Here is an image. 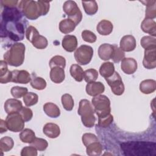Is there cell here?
Here are the masks:
<instances>
[{
  "label": "cell",
  "instance_id": "obj_1",
  "mask_svg": "<svg viewBox=\"0 0 156 156\" xmlns=\"http://www.w3.org/2000/svg\"><path fill=\"white\" fill-rule=\"evenodd\" d=\"M23 13L16 7H4L1 12V37H7L14 41L24 37L25 23L21 21Z\"/></svg>",
  "mask_w": 156,
  "mask_h": 156
},
{
  "label": "cell",
  "instance_id": "obj_2",
  "mask_svg": "<svg viewBox=\"0 0 156 156\" xmlns=\"http://www.w3.org/2000/svg\"><path fill=\"white\" fill-rule=\"evenodd\" d=\"M121 148L127 156H156V143L144 141H130L122 143Z\"/></svg>",
  "mask_w": 156,
  "mask_h": 156
},
{
  "label": "cell",
  "instance_id": "obj_3",
  "mask_svg": "<svg viewBox=\"0 0 156 156\" xmlns=\"http://www.w3.org/2000/svg\"><path fill=\"white\" fill-rule=\"evenodd\" d=\"M25 50V45L23 43H13L4 53V59L9 65L16 67L20 66L24 62Z\"/></svg>",
  "mask_w": 156,
  "mask_h": 156
},
{
  "label": "cell",
  "instance_id": "obj_4",
  "mask_svg": "<svg viewBox=\"0 0 156 156\" xmlns=\"http://www.w3.org/2000/svg\"><path fill=\"white\" fill-rule=\"evenodd\" d=\"M77 113L81 116L82 122L85 127L91 128L94 126L96 121L94 110L88 100L84 99L80 101Z\"/></svg>",
  "mask_w": 156,
  "mask_h": 156
},
{
  "label": "cell",
  "instance_id": "obj_5",
  "mask_svg": "<svg viewBox=\"0 0 156 156\" xmlns=\"http://www.w3.org/2000/svg\"><path fill=\"white\" fill-rule=\"evenodd\" d=\"M18 8L24 16L30 20H35L42 16L40 6L37 1L33 0L20 1Z\"/></svg>",
  "mask_w": 156,
  "mask_h": 156
},
{
  "label": "cell",
  "instance_id": "obj_6",
  "mask_svg": "<svg viewBox=\"0 0 156 156\" xmlns=\"http://www.w3.org/2000/svg\"><path fill=\"white\" fill-rule=\"evenodd\" d=\"M91 104L98 118L105 117L110 114V101L107 96L102 94L94 96L91 100Z\"/></svg>",
  "mask_w": 156,
  "mask_h": 156
},
{
  "label": "cell",
  "instance_id": "obj_7",
  "mask_svg": "<svg viewBox=\"0 0 156 156\" xmlns=\"http://www.w3.org/2000/svg\"><path fill=\"white\" fill-rule=\"evenodd\" d=\"M26 37L32 45L38 49H45L48 46V40L46 37L40 35L37 29L32 26H29L26 30Z\"/></svg>",
  "mask_w": 156,
  "mask_h": 156
},
{
  "label": "cell",
  "instance_id": "obj_8",
  "mask_svg": "<svg viewBox=\"0 0 156 156\" xmlns=\"http://www.w3.org/2000/svg\"><path fill=\"white\" fill-rule=\"evenodd\" d=\"M63 10L68 16V18L73 20L76 25H78L82 20V14L77 3L74 1H66L63 5Z\"/></svg>",
  "mask_w": 156,
  "mask_h": 156
},
{
  "label": "cell",
  "instance_id": "obj_9",
  "mask_svg": "<svg viewBox=\"0 0 156 156\" xmlns=\"http://www.w3.org/2000/svg\"><path fill=\"white\" fill-rule=\"evenodd\" d=\"M74 55L79 65H85L91 62L93 55V49L90 46L83 44L76 49Z\"/></svg>",
  "mask_w": 156,
  "mask_h": 156
},
{
  "label": "cell",
  "instance_id": "obj_10",
  "mask_svg": "<svg viewBox=\"0 0 156 156\" xmlns=\"http://www.w3.org/2000/svg\"><path fill=\"white\" fill-rule=\"evenodd\" d=\"M24 121L19 112L8 114L5 123L8 129L13 132H21L24 127Z\"/></svg>",
  "mask_w": 156,
  "mask_h": 156
},
{
  "label": "cell",
  "instance_id": "obj_11",
  "mask_svg": "<svg viewBox=\"0 0 156 156\" xmlns=\"http://www.w3.org/2000/svg\"><path fill=\"white\" fill-rule=\"evenodd\" d=\"M105 79L108 85L110 87L111 90L114 94L120 96L123 94L124 91V85L118 73L115 71L112 76L105 78Z\"/></svg>",
  "mask_w": 156,
  "mask_h": 156
},
{
  "label": "cell",
  "instance_id": "obj_12",
  "mask_svg": "<svg viewBox=\"0 0 156 156\" xmlns=\"http://www.w3.org/2000/svg\"><path fill=\"white\" fill-rule=\"evenodd\" d=\"M143 66L149 69H154L156 66V47L144 49L143 60Z\"/></svg>",
  "mask_w": 156,
  "mask_h": 156
},
{
  "label": "cell",
  "instance_id": "obj_13",
  "mask_svg": "<svg viewBox=\"0 0 156 156\" xmlns=\"http://www.w3.org/2000/svg\"><path fill=\"white\" fill-rule=\"evenodd\" d=\"M12 77L11 82L17 83L27 84L31 80V77L29 72L26 70H13L12 71Z\"/></svg>",
  "mask_w": 156,
  "mask_h": 156
},
{
  "label": "cell",
  "instance_id": "obj_14",
  "mask_svg": "<svg viewBox=\"0 0 156 156\" xmlns=\"http://www.w3.org/2000/svg\"><path fill=\"white\" fill-rule=\"evenodd\" d=\"M137 67V62L133 58H124L121 60V68L126 74H133L136 71Z\"/></svg>",
  "mask_w": 156,
  "mask_h": 156
},
{
  "label": "cell",
  "instance_id": "obj_15",
  "mask_svg": "<svg viewBox=\"0 0 156 156\" xmlns=\"http://www.w3.org/2000/svg\"><path fill=\"white\" fill-rule=\"evenodd\" d=\"M119 46L121 49L123 51H132L136 48V40L132 35H124L120 40Z\"/></svg>",
  "mask_w": 156,
  "mask_h": 156
},
{
  "label": "cell",
  "instance_id": "obj_16",
  "mask_svg": "<svg viewBox=\"0 0 156 156\" xmlns=\"http://www.w3.org/2000/svg\"><path fill=\"white\" fill-rule=\"evenodd\" d=\"M86 92L91 96H96L102 93L105 90L104 85L101 82H89L86 85Z\"/></svg>",
  "mask_w": 156,
  "mask_h": 156
},
{
  "label": "cell",
  "instance_id": "obj_17",
  "mask_svg": "<svg viewBox=\"0 0 156 156\" xmlns=\"http://www.w3.org/2000/svg\"><path fill=\"white\" fill-rule=\"evenodd\" d=\"M22 107L21 101L15 98L9 99L4 103V110L7 114L19 112Z\"/></svg>",
  "mask_w": 156,
  "mask_h": 156
},
{
  "label": "cell",
  "instance_id": "obj_18",
  "mask_svg": "<svg viewBox=\"0 0 156 156\" xmlns=\"http://www.w3.org/2000/svg\"><path fill=\"white\" fill-rule=\"evenodd\" d=\"M62 45L65 51L69 52H73L77 49V39L74 35H66L62 39Z\"/></svg>",
  "mask_w": 156,
  "mask_h": 156
},
{
  "label": "cell",
  "instance_id": "obj_19",
  "mask_svg": "<svg viewBox=\"0 0 156 156\" xmlns=\"http://www.w3.org/2000/svg\"><path fill=\"white\" fill-rule=\"evenodd\" d=\"M114 51V45L104 43L100 45L98 49V55L102 60H108L111 59Z\"/></svg>",
  "mask_w": 156,
  "mask_h": 156
},
{
  "label": "cell",
  "instance_id": "obj_20",
  "mask_svg": "<svg viewBox=\"0 0 156 156\" xmlns=\"http://www.w3.org/2000/svg\"><path fill=\"white\" fill-rule=\"evenodd\" d=\"M43 132L46 136L50 138H57L60 134L59 126L52 122L46 123L43 128Z\"/></svg>",
  "mask_w": 156,
  "mask_h": 156
},
{
  "label": "cell",
  "instance_id": "obj_21",
  "mask_svg": "<svg viewBox=\"0 0 156 156\" xmlns=\"http://www.w3.org/2000/svg\"><path fill=\"white\" fill-rule=\"evenodd\" d=\"M49 76L51 81L54 83H62L65 77L64 68L60 66H55L51 68Z\"/></svg>",
  "mask_w": 156,
  "mask_h": 156
},
{
  "label": "cell",
  "instance_id": "obj_22",
  "mask_svg": "<svg viewBox=\"0 0 156 156\" xmlns=\"http://www.w3.org/2000/svg\"><path fill=\"white\" fill-rule=\"evenodd\" d=\"M141 28L144 32L154 37L156 36V23L154 20L145 18L141 23Z\"/></svg>",
  "mask_w": 156,
  "mask_h": 156
},
{
  "label": "cell",
  "instance_id": "obj_23",
  "mask_svg": "<svg viewBox=\"0 0 156 156\" xmlns=\"http://www.w3.org/2000/svg\"><path fill=\"white\" fill-rule=\"evenodd\" d=\"M113 24L107 20H101L96 26L98 32L101 35H108L110 34L113 31Z\"/></svg>",
  "mask_w": 156,
  "mask_h": 156
},
{
  "label": "cell",
  "instance_id": "obj_24",
  "mask_svg": "<svg viewBox=\"0 0 156 156\" xmlns=\"http://www.w3.org/2000/svg\"><path fill=\"white\" fill-rule=\"evenodd\" d=\"M156 90V82L153 79L143 80L140 84V90L143 94H148L155 91Z\"/></svg>",
  "mask_w": 156,
  "mask_h": 156
},
{
  "label": "cell",
  "instance_id": "obj_25",
  "mask_svg": "<svg viewBox=\"0 0 156 156\" xmlns=\"http://www.w3.org/2000/svg\"><path fill=\"white\" fill-rule=\"evenodd\" d=\"M44 113L51 118H57L60 115V110L58 107L52 102H46L43 105Z\"/></svg>",
  "mask_w": 156,
  "mask_h": 156
},
{
  "label": "cell",
  "instance_id": "obj_26",
  "mask_svg": "<svg viewBox=\"0 0 156 156\" xmlns=\"http://www.w3.org/2000/svg\"><path fill=\"white\" fill-rule=\"evenodd\" d=\"M102 146L99 141H94L86 146V152L90 156H98L102 154Z\"/></svg>",
  "mask_w": 156,
  "mask_h": 156
},
{
  "label": "cell",
  "instance_id": "obj_27",
  "mask_svg": "<svg viewBox=\"0 0 156 156\" xmlns=\"http://www.w3.org/2000/svg\"><path fill=\"white\" fill-rule=\"evenodd\" d=\"M115 71L114 64L110 62L103 63L99 68V73L105 79L112 76Z\"/></svg>",
  "mask_w": 156,
  "mask_h": 156
},
{
  "label": "cell",
  "instance_id": "obj_28",
  "mask_svg": "<svg viewBox=\"0 0 156 156\" xmlns=\"http://www.w3.org/2000/svg\"><path fill=\"white\" fill-rule=\"evenodd\" d=\"M76 25L71 19L66 18L62 20L59 23V30L65 34H69L75 29Z\"/></svg>",
  "mask_w": 156,
  "mask_h": 156
},
{
  "label": "cell",
  "instance_id": "obj_29",
  "mask_svg": "<svg viewBox=\"0 0 156 156\" xmlns=\"http://www.w3.org/2000/svg\"><path fill=\"white\" fill-rule=\"evenodd\" d=\"M140 2L146 6L145 11L146 18L152 20L155 18L156 17V1H144Z\"/></svg>",
  "mask_w": 156,
  "mask_h": 156
},
{
  "label": "cell",
  "instance_id": "obj_30",
  "mask_svg": "<svg viewBox=\"0 0 156 156\" xmlns=\"http://www.w3.org/2000/svg\"><path fill=\"white\" fill-rule=\"evenodd\" d=\"M71 76L77 82L82 81L83 79L84 71L82 67L77 64H73L69 68Z\"/></svg>",
  "mask_w": 156,
  "mask_h": 156
},
{
  "label": "cell",
  "instance_id": "obj_31",
  "mask_svg": "<svg viewBox=\"0 0 156 156\" xmlns=\"http://www.w3.org/2000/svg\"><path fill=\"white\" fill-rule=\"evenodd\" d=\"M85 13L88 15H94L98 10V5L96 1H82Z\"/></svg>",
  "mask_w": 156,
  "mask_h": 156
},
{
  "label": "cell",
  "instance_id": "obj_32",
  "mask_svg": "<svg viewBox=\"0 0 156 156\" xmlns=\"http://www.w3.org/2000/svg\"><path fill=\"white\" fill-rule=\"evenodd\" d=\"M19 136L22 142L30 144L35 138V134L32 130L30 129H25L21 132Z\"/></svg>",
  "mask_w": 156,
  "mask_h": 156
},
{
  "label": "cell",
  "instance_id": "obj_33",
  "mask_svg": "<svg viewBox=\"0 0 156 156\" xmlns=\"http://www.w3.org/2000/svg\"><path fill=\"white\" fill-rule=\"evenodd\" d=\"M14 146V141L10 136H4L0 140V150L2 152H8Z\"/></svg>",
  "mask_w": 156,
  "mask_h": 156
},
{
  "label": "cell",
  "instance_id": "obj_34",
  "mask_svg": "<svg viewBox=\"0 0 156 156\" xmlns=\"http://www.w3.org/2000/svg\"><path fill=\"white\" fill-rule=\"evenodd\" d=\"M61 101H62V105L66 110L71 111L73 109L74 102L71 95L68 93L64 94L62 96Z\"/></svg>",
  "mask_w": 156,
  "mask_h": 156
},
{
  "label": "cell",
  "instance_id": "obj_35",
  "mask_svg": "<svg viewBox=\"0 0 156 156\" xmlns=\"http://www.w3.org/2000/svg\"><path fill=\"white\" fill-rule=\"evenodd\" d=\"M30 82L31 87L38 90H44L46 87V80L41 77H33Z\"/></svg>",
  "mask_w": 156,
  "mask_h": 156
},
{
  "label": "cell",
  "instance_id": "obj_36",
  "mask_svg": "<svg viewBox=\"0 0 156 156\" xmlns=\"http://www.w3.org/2000/svg\"><path fill=\"white\" fill-rule=\"evenodd\" d=\"M38 101V96L33 92H27L23 96V101L27 107L35 105Z\"/></svg>",
  "mask_w": 156,
  "mask_h": 156
},
{
  "label": "cell",
  "instance_id": "obj_37",
  "mask_svg": "<svg viewBox=\"0 0 156 156\" xmlns=\"http://www.w3.org/2000/svg\"><path fill=\"white\" fill-rule=\"evenodd\" d=\"M140 44L144 49L156 47V39L152 36H144L141 38Z\"/></svg>",
  "mask_w": 156,
  "mask_h": 156
},
{
  "label": "cell",
  "instance_id": "obj_38",
  "mask_svg": "<svg viewBox=\"0 0 156 156\" xmlns=\"http://www.w3.org/2000/svg\"><path fill=\"white\" fill-rule=\"evenodd\" d=\"M49 64L51 68L55 66H60L65 68L66 66V60L63 56L55 55L51 58Z\"/></svg>",
  "mask_w": 156,
  "mask_h": 156
},
{
  "label": "cell",
  "instance_id": "obj_39",
  "mask_svg": "<svg viewBox=\"0 0 156 156\" xmlns=\"http://www.w3.org/2000/svg\"><path fill=\"white\" fill-rule=\"evenodd\" d=\"M98 77V72L95 69L90 68L87 69L83 73V79L86 82H94Z\"/></svg>",
  "mask_w": 156,
  "mask_h": 156
},
{
  "label": "cell",
  "instance_id": "obj_40",
  "mask_svg": "<svg viewBox=\"0 0 156 156\" xmlns=\"http://www.w3.org/2000/svg\"><path fill=\"white\" fill-rule=\"evenodd\" d=\"M30 145L34 146L40 151H43L48 147V143L46 140L43 138L35 137L34 140L31 143H30Z\"/></svg>",
  "mask_w": 156,
  "mask_h": 156
},
{
  "label": "cell",
  "instance_id": "obj_41",
  "mask_svg": "<svg viewBox=\"0 0 156 156\" xmlns=\"http://www.w3.org/2000/svg\"><path fill=\"white\" fill-rule=\"evenodd\" d=\"M27 88L23 87H13L10 90L11 94L15 98H20L23 97L27 93Z\"/></svg>",
  "mask_w": 156,
  "mask_h": 156
},
{
  "label": "cell",
  "instance_id": "obj_42",
  "mask_svg": "<svg viewBox=\"0 0 156 156\" xmlns=\"http://www.w3.org/2000/svg\"><path fill=\"white\" fill-rule=\"evenodd\" d=\"M125 57L124 52L120 48H118L116 45H114V51L113 52L112 57L111 59L115 63H119Z\"/></svg>",
  "mask_w": 156,
  "mask_h": 156
},
{
  "label": "cell",
  "instance_id": "obj_43",
  "mask_svg": "<svg viewBox=\"0 0 156 156\" xmlns=\"http://www.w3.org/2000/svg\"><path fill=\"white\" fill-rule=\"evenodd\" d=\"M81 36L85 41L90 43H94L97 39L96 35L94 34V33L88 30H83L82 32Z\"/></svg>",
  "mask_w": 156,
  "mask_h": 156
},
{
  "label": "cell",
  "instance_id": "obj_44",
  "mask_svg": "<svg viewBox=\"0 0 156 156\" xmlns=\"http://www.w3.org/2000/svg\"><path fill=\"white\" fill-rule=\"evenodd\" d=\"M113 121V116L112 115L109 114L108 115L98 118V126L101 127L105 128L108 127Z\"/></svg>",
  "mask_w": 156,
  "mask_h": 156
},
{
  "label": "cell",
  "instance_id": "obj_45",
  "mask_svg": "<svg viewBox=\"0 0 156 156\" xmlns=\"http://www.w3.org/2000/svg\"><path fill=\"white\" fill-rule=\"evenodd\" d=\"M82 143L83 144L85 145V146L86 147L87 145H88L89 144L94 142V141H99L98 137L93 133H85L82 135Z\"/></svg>",
  "mask_w": 156,
  "mask_h": 156
},
{
  "label": "cell",
  "instance_id": "obj_46",
  "mask_svg": "<svg viewBox=\"0 0 156 156\" xmlns=\"http://www.w3.org/2000/svg\"><path fill=\"white\" fill-rule=\"evenodd\" d=\"M20 115H21L24 122L29 121L33 116V113L30 108L26 107H23L22 108L19 112Z\"/></svg>",
  "mask_w": 156,
  "mask_h": 156
},
{
  "label": "cell",
  "instance_id": "obj_47",
  "mask_svg": "<svg viewBox=\"0 0 156 156\" xmlns=\"http://www.w3.org/2000/svg\"><path fill=\"white\" fill-rule=\"evenodd\" d=\"M37 149L34 146H29L23 147L21 152V156H37Z\"/></svg>",
  "mask_w": 156,
  "mask_h": 156
},
{
  "label": "cell",
  "instance_id": "obj_48",
  "mask_svg": "<svg viewBox=\"0 0 156 156\" xmlns=\"http://www.w3.org/2000/svg\"><path fill=\"white\" fill-rule=\"evenodd\" d=\"M37 2H38V4L40 6L41 10V12H42V16L46 15L49 10L50 1L38 0V1H37Z\"/></svg>",
  "mask_w": 156,
  "mask_h": 156
},
{
  "label": "cell",
  "instance_id": "obj_49",
  "mask_svg": "<svg viewBox=\"0 0 156 156\" xmlns=\"http://www.w3.org/2000/svg\"><path fill=\"white\" fill-rule=\"evenodd\" d=\"M18 1L14 0H1L0 1L1 5L4 7H16V6L18 5Z\"/></svg>",
  "mask_w": 156,
  "mask_h": 156
},
{
  "label": "cell",
  "instance_id": "obj_50",
  "mask_svg": "<svg viewBox=\"0 0 156 156\" xmlns=\"http://www.w3.org/2000/svg\"><path fill=\"white\" fill-rule=\"evenodd\" d=\"M0 129H1V133H2L4 132H7L8 128L7 127V125H6V123H5V121H4L3 119H1V127H0Z\"/></svg>",
  "mask_w": 156,
  "mask_h": 156
}]
</instances>
